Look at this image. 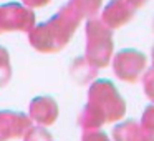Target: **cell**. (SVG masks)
<instances>
[{
    "instance_id": "obj_6",
    "label": "cell",
    "mask_w": 154,
    "mask_h": 141,
    "mask_svg": "<svg viewBox=\"0 0 154 141\" xmlns=\"http://www.w3.org/2000/svg\"><path fill=\"white\" fill-rule=\"evenodd\" d=\"M58 116V106L53 98L38 96L30 103V120L37 121L42 126L51 124Z\"/></svg>"
},
{
    "instance_id": "obj_7",
    "label": "cell",
    "mask_w": 154,
    "mask_h": 141,
    "mask_svg": "<svg viewBox=\"0 0 154 141\" xmlns=\"http://www.w3.org/2000/svg\"><path fill=\"white\" fill-rule=\"evenodd\" d=\"M2 20L0 27L5 28H30L33 24V14L27 12L20 5H8L2 8Z\"/></svg>"
},
{
    "instance_id": "obj_13",
    "label": "cell",
    "mask_w": 154,
    "mask_h": 141,
    "mask_svg": "<svg viewBox=\"0 0 154 141\" xmlns=\"http://www.w3.org/2000/svg\"><path fill=\"white\" fill-rule=\"evenodd\" d=\"M78 2H81V4L78 5V8H80V12H83L85 15H93L101 4V0H78Z\"/></svg>"
},
{
    "instance_id": "obj_1",
    "label": "cell",
    "mask_w": 154,
    "mask_h": 141,
    "mask_svg": "<svg viewBox=\"0 0 154 141\" xmlns=\"http://www.w3.org/2000/svg\"><path fill=\"white\" fill-rule=\"evenodd\" d=\"M88 106H91L101 118L106 121H116L123 118L126 105L119 96L118 90L106 80H100L90 88Z\"/></svg>"
},
{
    "instance_id": "obj_8",
    "label": "cell",
    "mask_w": 154,
    "mask_h": 141,
    "mask_svg": "<svg viewBox=\"0 0 154 141\" xmlns=\"http://www.w3.org/2000/svg\"><path fill=\"white\" fill-rule=\"evenodd\" d=\"M113 136L114 141H154L152 134H149L141 124L133 120L118 124L113 131Z\"/></svg>"
},
{
    "instance_id": "obj_5",
    "label": "cell",
    "mask_w": 154,
    "mask_h": 141,
    "mask_svg": "<svg viewBox=\"0 0 154 141\" xmlns=\"http://www.w3.org/2000/svg\"><path fill=\"white\" fill-rule=\"evenodd\" d=\"M30 118L23 113L14 111H2L0 113V141H7L12 138L23 136L25 131L32 126Z\"/></svg>"
},
{
    "instance_id": "obj_14",
    "label": "cell",
    "mask_w": 154,
    "mask_h": 141,
    "mask_svg": "<svg viewBox=\"0 0 154 141\" xmlns=\"http://www.w3.org/2000/svg\"><path fill=\"white\" fill-rule=\"evenodd\" d=\"M81 141H109V138L103 133V131H98V130H88L85 131L83 134V139Z\"/></svg>"
},
{
    "instance_id": "obj_11",
    "label": "cell",
    "mask_w": 154,
    "mask_h": 141,
    "mask_svg": "<svg viewBox=\"0 0 154 141\" xmlns=\"http://www.w3.org/2000/svg\"><path fill=\"white\" fill-rule=\"evenodd\" d=\"M10 78V67H8L7 52L0 48V86H4Z\"/></svg>"
},
{
    "instance_id": "obj_4",
    "label": "cell",
    "mask_w": 154,
    "mask_h": 141,
    "mask_svg": "<svg viewBox=\"0 0 154 141\" xmlns=\"http://www.w3.org/2000/svg\"><path fill=\"white\" fill-rule=\"evenodd\" d=\"M146 58L143 53L134 50H126L121 52L114 60V71L121 80L126 81H134L137 78V75L141 73V70L144 68Z\"/></svg>"
},
{
    "instance_id": "obj_16",
    "label": "cell",
    "mask_w": 154,
    "mask_h": 141,
    "mask_svg": "<svg viewBox=\"0 0 154 141\" xmlns=\"http://www.w3.org/2000/svg\"><path fill=\"white\" fill-rule=\"evenodd\" d=\"M48 0H25L27 5H45Z\"/></svg>"
},
{
    "instance_id": "obj_2",
    "label": "cell",
    "mask_w": 154,
    "mask_h": 141,
    "mask_svg": "<svg viewBox=\"0 0 154 141\" xmlns=\"http://www.w3.org/2000/svg\"><path fill=\"white\" fill-rule=\"evenodd\" d=\"M76 24H78L76 18L70 17V14L65 15V10H61V14L55 15V18L51 22L37 28L38 32L32 35L33 45L38 50H45V52L58 50L60 47H63L68 37L73 33V28L76 27Z\"/></svg>"
},
{
    "instance_id": "obj_9",
    "label": "cell",
    "mask_w": 154,
    "mask_h": 141,
    "mask_svg": "<svg viewBox=\"0 0 154 141\" xmlns=\"http://www.w3.org/2000/svg\"><path fill=\"white\" fill-rule=\"evenodd\" d=\"M131 14H133V8L128 5V2L113 0L111 5L104 12V22L109 24L111 27H118L121 24H126L131 18Z\"/></svg>"
},
{
    "instance_id": "obj_3",
    "label": "cell",
    "mask_w": 154,
    "mask_h": 141,
    "mask_svg": "<svg viewBox=\"0 0 154 141\" xmlns=\"http://www.w3.org/2000/svg\"><path fill=\"white\" fill-rule=\"evenodd\" d=\"M88 61L94 67L108 65L111 57V32L96 22L88 24Z\"/></svg>"
},
{
    "instance_id": "obj_12",
    "label": "cell",
    "mask_w": 154,
    "mask_h": 141,
    "mask_svg": "<svg viewBox=\"0 0 154 141\" xmlns=\"http://www.w3.org/2000/svg\"><path fill=\"white\" fill-rule=\"evenodd\" d=\"M141 126H143L149 134L154 136V105H151V106L146 108V111H144V114H143Z\"/></svg>"
},
{
    "instance_id": "obj_10",
    "label": "cell",
    "mask_w": 154,
    "mask_h": 141,
    "mask_svg": "<svg viewBox=\"0 0 154 141\" xmlns=\"http://www.w3.org/2000/svg\"><path fill=\"white\" fill-rule=\"evenodd\" d=\"M25 141H51L50 133L47 130H43L42 126H35V128H28L23 134Z\"/></svg>"
},
{
    "instance_id": "obj_15",
    "label": "cell",
    "mask_w": 154,
    "mask_h": 141,
    "mask_svg": "<svg viewBox=\"0 0 154 141\" xmlns=\"http://www.w3.org/2000/svg\"><path fill=\"white\" fill-rule=\"evenodd\" d=\"M144 91L154 101V68L151 71H147L146 77H144Z\"/></svg>"
}]
</instances>
